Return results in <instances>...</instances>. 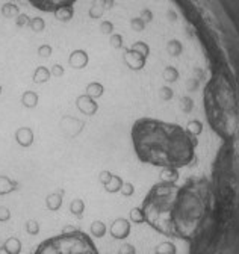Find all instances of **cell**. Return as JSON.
Segmentation results:
<instances>
[{
    "mask_svg": "<svg viewBox=\"0 0 239 254\" xmlns=\"http://www.w3.org/2000/svg\"><path fill=\"white\" fill-rule=\"evenodd\" d=\"M209 209V188L195 180L158 194L145 209V221L167 236L192 241L203 229Z\"/></svg>",
    "mask_w": 239,
    "mask_h": 254,
    "instance_id": "cell-1",
    "label": "cell"
},
{
    "mask_svg": "<svg viewBox=\"0 0 239 254\" xmlns=\"http://www.w3.org/2000/svg\"><path fill=\"white\" fill-rule=\"evenodd\" d=\"M130 136L139 161L165 171L185 168L195 159L197 139L188 126L144 117L133 123Z\"/></svg>",
    "mask_w": 239,
    "mask_h": 254,
    "instance_id": "cell-2",
    "label": "cell"
},
{
    "mask_svg": "<svg viewBox=\"0 0 239 254\" xmlns=\"http://www.w3.org/2000/svg\"><path fill=\"white\" fill-rule=\"evenodd\" d=\"M34 254H100L93 239L83 232L68 230L40 242Z\"/></svg>",
    "mask_w": 239,
    "mask_h": 254,
    "instance_id": "cell-3",
    "label": "cell"
},
{
    "mask_svg": "<svg viewBox=\"0 0 239 254\" xmlns=\"http://www.w3.org/2000/svg\"><path fill=\"white\" fill-rule=\"evenodd\" d=\"M76 106L85 115H94L99 111V103L96 102V99L89 97L86 92L76 99Z\"/></svg>",
    "mask_w": 239,
    "mask_h": 254,
    "instance_id": "cell-4",
    "label": "cell"
},
{
    "mask_svg": "<svg viewBox=\"0 0 239 254\" xmlns=\"http://www.w3.org/2000/svg\"><path fill=\"white\" fill-rule=\"evenodd\" d=\"M14 139L15 142L23 147V148H27L31 147L34 144V139H35V135H34V130L31 129V127H17L15 129V133H14Z\"/></svg>",
    "mask_w": 239,
    "mask_h": 254,
    "instance_id": "cell-5",
    "label": "cell"
},
{
    "mask_svg": "<svg viewBox=\"0 0 239 254\" xmlns=\"http://www.w3.org/2000/svg\"><path fill=\"white\" fill-rule=\"evenodd\" d=\"M102 182L106 185V189L109 190V192H117V190H120L123 188V182L121 179H120L118 176H114L108 171H103L102 176H100Z\"/></svg>",
    "mask_w": 239,
    "mask_h": 254,
    "instance_id": "cell-6",
    "label": "cell"
},
{
    "mask_svg": "<svg viewBox=\"0 0 239 254\" xmlns=\"http://www.w3.org/2000/svg\"><path fill=\"white\" fill-rule=\"evenodd\" d=\"M129 232H130V226H129V222L126 219H117L112 224V227H111V233L117 239L126 238L129 235Z\"/></svg>",
    "mask_w": 239,
    "mask_h": 254,
    "instance_id": "cell-7",
    "label": "cell"
},
{
    "mask_svg": "<svg viewBox=\"0 0 239 254\" xmlns=\"http://www.w3.org/2000/svg\"><path fill=\"white\" fill-rule=\"evenodd\" d=\"M103 91L105 88L100 82H89L86 85V94L93 99H99L100 95H103Z\"/></svg>",
    "mask_w": 239,
    "mask_h": 254,
    "instance_id": "cell-8",
    "label": "cell"
},
{
    "mask_svg": "<svg viewBox=\"0 0 239 254\" xmlns=\"http://www.w3.org/2000/svg\"><path fill=\"white\" fill-rule=\"evenodd\" d=\"M105 226L102 224V222H94L93 224V227H91V232H93V235L94 236H103L105 235Z\"/></svg>",
    "mask_w": 239,
    "mask_h": 254,
    "instance_id": "cell-9",
    "label": "cell"
},
{
    "mask_svg": "<svg viewBox=\"0 0 239 254\" xmlns=\"http://www.w3.org/2000/svg\"><path fill=\"white\" fill-rule=\"evenodd\" d=\"M82 210H83V203H82L80 200H76V201H73V203H71V212H73V213L80 215V213H82Z\"/></svg>",
    "mask_w": 239,
    "mask_h": 254,
    "instance_id": "cell-10",
    "label": "cell"
},
{
    "mask_svg": "<svg viewBox=\"0 0 239 254\" xmlns=\"http://www.w3.org/2000/svg\"><path fill=\"white\" fill-rule=\"evenodd\" d=\"M132 192H133V189H132V185L126 183V185L123 186V194H126V195H130Z\"/></svg>",
    "mask_w": 239,
    "mask_h": 254,
    "instance_id": "cell-11",
    "label": "cell"
},
{
    "mask_svg": "<svg viewBox=\"0 0 239 254\" xmlns=\"http://www.w3.org/2000/svg\"><path fill=\"white\" fill-rule=\"evenodd\" d=\"M120 254H135V251H133V248L132 247H123V250L120 251Z\"/></svg>",
    "mask_w": 239,
    "mask_h": 254,
    "instance_id": "cell-12",
    "label": "cell"
}]
</instances>
